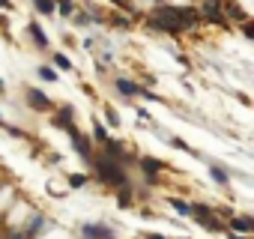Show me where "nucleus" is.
Instances as JSON below:
<instances>
[{"mask_svg": "<svg viewBox=\"0 0 254 239\" xmlns=\"http://www.w3.org/2000/svg\"><path fill=\"white\" fill-rule=\"evenodd\" d=\"M227 239H248L245 233H233V230H227Z\"/></svg>", "mask_w": 254, "mask_h": 239, "instance_id": "obj_25", "label": "nucleus"}, {"mask_svg": "<svg viewBox=\"0 0 254 239\" xmlns=\"http://www.w3.org/2000/svg\"><path fill=\"white\" fill-rule=\"evenodd\" d=\"M24 96H27L30 111H39V114H51V111H54V102L48 99V93H45V90H39V87H27V90H24Z\"/></svg>", "mask_w": 254, "mask_h": 239, "instance_id": "obj_4", "label": "nucleus"}, {"mask_svg": "<svg viewBox=\"0 0 254 239\" xmlns=\"http://www.w3.org/2000/svg\"><path fill=\"white\" fill-rule=\"evenodd\" d=\"M168 144H171L174 150H183V153H191V156H197V150H194V147H189V144H186L183 138H177V135H174V138H168Z\"/></svg>", "mask_w": 254, "mask_h": 239, "instance_id": "obj_21", "label": "nucleus"}, {"mask_svg": "<svg viewBox=\"0 0 254 239\" xmlns=\"http://www.w3.org/2000/svg\"><path fill=\"white\" fill-rule=\"evenodd\" d=\"M111 135L105 132V123H102V120H93V138L90 141H96V144H105Z\"/></svg>", "mask_w": 254, "mask_h": 239, "instance_id": "obj_15", "label": "nucleus"}, {"mask_svg": "<svg viewBox=\"0 0 254 239\" xmlns=\"http://www.w3.org/2000/svg\"><path fill=\"white\" fill-rule=\"evenodd\" d=\"M54 129H63L66 135H69V141H75L78 135H81V129H78V123H75V111H72V105H63V108H54Z\"/></svg>", "mask_w": 254, "mask_h": 239, "instance_id": "obj_3", "label": "nucleus"}, {"mask_svg": "<svg viewBox=\"0 0 254 239\" xmlns=\"http://www.w3.org/2000/svg\"><path fill=\"white\" fill-rule=\"evenodd\" d=\"M3 24H6V15H0V27H3Z\"/></svg>", "mask_w": 254, "mask_h": 239, "instance_id": "obj_27", "label": "nucleus"}, {"mask_svg": "<svg viewBox=\"0 0 254 239\" xmlns=\"http://www.w3.org/2000/svg\"><path fill=\"white\" fill-rule=\"evenodd\" d=\"M72 147H75V153H78V156L90 165V159H93V141H90L87 135H78V138L72 141Z\"/></svg>", "mask_w": 254, "mask_h": 239, "instance_id": "obj_8", "label": "nucleus"}, {"mask_svg": "<svg viewBox=\"0 0 254 239\" xmlns=\"http://www.w3.org/2000/svg\"><path fill=\"white\" fill-rule=\"evenodd\" d=\"M114 90L123 96V99H135L141 93V84L132 81V78H114Z\"/></svg>", "mask_w": 254, "mask_h": 239, "instance_id": "obj_6", "label": "nucleus"}, {"mask_svg": "<svg viewBox=\"0 0 254 239\" xmlns=\"http://www.w3.org/2000/svg\"><path fill=\"white\" fill-rule=\"evenodd\" d=\"M117 203H120L123 209L135 203V188H132V182H129V185H123V188H117Z\"/></svg>", "mask_w": 254, "mask_h": 239, "instance_id": "obj_10", "label": "nucleus"}, {"mask_svg": "<svg viewBox=\"0 0 254 239\" xmlns=\"http://www.w3.org/2000/svg\"><path fill=\"white\" fill-rule=\"evenodd\" d=\"M0 93H3V81H0Z\"/></svg>", "mask_w": 254, "mask_h": 239, "instance_id": "obj_28", "label": "nucleus"}, {"mask_svg": "<svg viewBox=\"0 0 254 239\" xmlns=\"http://www.w3.org/2000/svg\"><path fill=\"white\" fill-rule=\"evenodd\" d=\"M0 123H3V117H0Z\"/></svg>", "mask_w": 254, "mask_h": 239, "instance_id": "obj_29", "label": "nucleus"}, {"mask_svg": "<svg viewBox=\"0 0 254 239\" xmlns=\"http://www.w3.org/2000/svg\"><path fill=\"white\" fill-rule=\"evenodd\" d=\"M108 3H111V6H117L123 15H135V6L129 3V0H108Z\"/></svg>", "mask_w": 254, "mask_h": 239, "instance_id": "obj_23", "label": "nucleus"}, {"mask_svg": "<svg viewBox=\"0 0 254 239\" xmlns=\"http://www.w3.org/2000/svg\"><path fill=\"white\" fill-rule=\"evenodd\" d=\"M33 9L39 15H54V0H33Z\"/></svg>", "mask_w": 254, "mask_h": 239, "instance_id": "obj_18", "label": "nucleus"}, {"mask_svg": "<svg viewBox=\"0 0 254 239\" xmlns=\"http://www.w3.org/2000/svg\"><path fill=\"white\" fill-rule=\"evenodd\" d=\"M227 218H230V230H233V233H245V236H251V230H254V218H251L248 212L227 215Z\"/></svg>", "mask_w": 254, "mask_h": 239, "instance_id": "obj_7", "label": "nucleus"}, {"mask_svg": "<svg viewBox=\"0 0 254 239\" xmlns=\"http://www.w3.org/2000/svg\"><path fill=\"white\" fill-rule=\"evenodd\" d=\"M147 239H165L162 233H147Z\"/></svg>", "mask_w": 254, "mask_h": 239, "instance_id": "obj_26", "label": "nucleus"}, {"mask_svg": "<svg viewBox=\"0 0 254 239\" xmlns=\"http://www.w3.org/2000/svg\"><path fill=\"white\" fill-rule=\"evenodd\" d=\"M84 236L87 239H114V230H108L102 224H87L84 227Z\"/></svg>", "mask_w": 254, "mask_h": 239, "instance_id": "obj_9", "label": "nucleus"}, {"mask_svg": "<svg viewBox=\"0 0 254 239\" xmlns=\"http://www.w3.org/2000/svg\"><path fill=\"white\" fill-rule=\"evenodd\" d=\"M27 30H30V36H33V42L39 45V48H51V42H48V36H45V30L33 21V24H27Z\"/></svg>", "mask_w": 254, "mask_h": 239, "instance_id": "obj_11", "label": "nucleus"}, {"mask_svg": "<svg viewBox=\"0 0 254 239\" xmlns=\"http://www.w3.org/2000/svg\"><path fill=\"white\" fill-rule=\"evenodd\" d=\"M51 60H54V69H63V72H72V69H75V66H72V60H69L66 54H60V51H57Z\"/></svg>", "mask_w": 254, "mask_h": 239, "instance_id": "obj_19", "label": "nucleus"}, {"mask_svg": "<svg viewBox=\"0 0 254 239\" xmlns=\"http://www.w3.org/2000/svg\"><path fill=\"white\" fill-rule=\"evenodd\" d=\"M135 165H141V174L147 177V182H150V185H156V182H159V177H162V174H165V168H168L162 159H153V156H144V159H138Z\"/></svg>", "mask_w": 254, "mask_h": 239, "instance_id": "obj_5", "label": "nucleus"}, {"mask_svg": "<svg viewBox=\"0 0 254 239\" xmlns=\"http://www.w3.org/2000/svg\"><path fill=\"white\" fill-rule=\"evenodd\" d=\"M90 168H93L96 179H99L105 188H123V185H129V174H126V168L117 165L114 159H108L105 153H93Z\"/></svg>", "mask_w": 254, "mask_h": 239, "instance_id": "obj_1", "label": "nucleus"}, {"mask_svg": "<svg viewBox=\"0 0 254 239\" xmlns=\"http://www.w3.org/2000/svg\"><path fill=\"white\" fill-rule=\"evenodd\" d=\"M105 126H111V129H117L123 120H120V114H117V108H111V105H105V120H102Z\"/></svg>", "mask_w": 254, "mask_h": 239, "instance_id": "obj_16", "label": "nucleus"}, {"mask_svg": "<svg viewBox=\"0 0 254 239\" xmlns=\"http://www.w3.org/2000/svg\"><path fill=\"white\" fill-rule=\"evenodd\" d=\"M66 182H69V188H84V185L90 182V177H87V174H69Z\"/></svg>", "mask_w": 254, "mask_h": 239, "instance_id": "obj_22", "label": "nucleus"}, {"mask_svg": "<svg viewBox=\"0 0 254 239\" xmlns=\"http://www.w3.org/2000/svg\"><path fill=\"white\" fill-rule=\"evenodd\" d=\"M0 9H3V12H12L15 3H12V0H0Z\"/></svg>", "mask_w": 254, "mask_h": 239, "instance_id": "obj_24", "label": "nucleus"}, {"mask_svg": "<svg viewBox=\"0 0 254 239\" xmlns=\"http://www.w3.org/2000/svg\"><path fill=\"white\" fill-rule=\"evenodd\" d=\"M168 203L174 206V212H180V215H191V203H189V200H183V197H168Z\"/></svg>", "mask_w": 254, "mask_h": 239, "instance_id": "obj_17", "label": "nucleus"}, {"mask_svg": "<svg viewBox=\"0 0 254 239\" xmlns=\"http://www.w3.org/2000/svg\"><path fill=\"white\" fill-rule=\"evenodd\" d=\"M209 177H212L218 185H227V182H230V171H224V168L215 165V162H209Z\"/></svg>", "mask_w": 254, "mask_h": 239, "instance_id": "obj_12", "label": "nucleus"}, {"mask_svg": "<svg viewBox=\"0 0 254 239\" xmlns=\"http://www.w3.org/2000/svg\"><path fill=\"white\" fill-rule=\"evenodd\" d=\"M191 218H194L203 230H209V233L224 230V221L218 218V209H215V206H206V203H191Z\"/></svg>", "mask_w": 254, "mask_h": 239, "instance_id": "obj_2", "label": "nucleus"}, {"mask_svg": "<svg viewBox=\"0 0 254 239\" xmlns=\"http://www.w3.org/2000/svg\"><path fill=\"white\" fill-rule=\"evenodd\" d=\"M36 72H39V78H42V81H48V84L60 81V75H57V69H54V66H39Z\"/></svg>", "mask_w": 254, "mask_h": 239, "instance_id": "obj_20", "label": "nucleus"}, {"mask_svg": "<svg viewBox=\"0 0 254 239\" xmlns=\"http://www.w3.org/2000/svg\"><path fill=\"white\" fill-rule=\"evenodd\" d=\"M54 12H60L63 18L75 15V0H54Z\"/></svg>", "mask_w": 254, "mask_h": 239, "instance_id": "obj_13", "label": "nucleus"}, {"mask_svg": "<svg viewBox=\"0 0 254 239\" xmlns=\"http://www.w3.org/2000/svg\"><path fill=\"white\" fill-rule=\"evenodd\" d=\"M105 21H108L111 27H117V30H129V27H132V24H129L132 15H105Z\"/></svg>", "mask_w": 254, "mask_h": 239, "instance_id": "obj_14", "label": "nucleus"}]
</instances>
